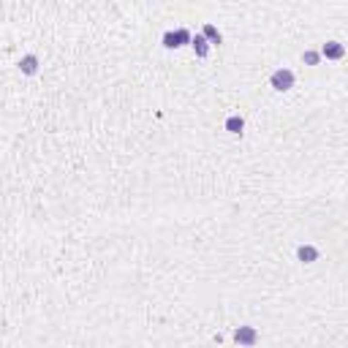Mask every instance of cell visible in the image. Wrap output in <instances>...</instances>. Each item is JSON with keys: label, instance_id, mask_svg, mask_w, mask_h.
Masks as SVG:
<instances>
[{"label": "cell", "instance_id": "1", "mask_svg": "<svg viewBox=\"0 0 348 348\" xmlns=\"http://www.w3.org/2000/svg\"><path fill=\"white\" fill-rule=\"evenodd\" d=\"M272 87H275V90H280V93L291 90V87H294V71H288V68H278V71L272 74Z\"/></svg>", "mask_w": 348, "mask_h": 348}, {"label": "cell", "instance_id": "2", "mask_svg": "<svg viewBox=\"0 0 348 348\" xmlns=\"http://www.w3.org/2000/svg\"><path fill=\"white\" fill-rule=\"evenodd\" d=\"M234 340L239 343V346H256V340H259V334H256V329L253 327H239L237 332H234Z\"/></svg>", "mask_w": 348, "mask_h": 348}, {"label": "cell", "instance_id": "3", "mask_svg": "<svg viewBox=\"0 0 348 348\" xmlns=\"http://www.w3.org/2000/svg\"><path fill=\"white\" fill-rule=\"evenodd\" d=\"M321 55H324V57H332V60H337V57H343V55H346V49H343V44H337V41H329V44H324V49H321Z\"/></svg>", "mask_w": 348, "mask_h": 348}, {"label": "cell", "instance_id": "4", "mask_svg": "<svg viewBox=\"0 0 348 348\" xmlns=\"http://www.w3.org/2000/svg\"><path fill=\"white\" fill-rule=\"evenodd\" d=\"M297 256H299V259L305 261V264H310V261H315V259H318V250H315L313 245H302L299 250H297Z\"/></svg>", "mask_w": 348, "mask_h": 348}, {"label": "cell", "instance_id": "5", "mask_svg": "<svg viewBox=\"0 0 348 348\" xmlns=\"http://www.w3.org/2000/svg\"><path fill=\"white\" fill-rule=\"evenodd\" d=\"M242 117H229V120H226V128L232 131V133H242Z\"/></svg>", "mask_w": 348, "mask_h": 348}, {"label": "cell", "instance_id": "6", "mask_svg": "<svg viewBox=\"0 0 348 348\" xmlns=\"http://www.w3.org/2000/svg\"><path fill=\"white\" fill-rule=\"evenodd\" d=\"M35 63H38V60H35L33 55H28V57H25V60L19 63V68L25 71V74H33V71H35Z\"/></svg>", "mask_w": 348, "mask_h": 348}, {"label": "cell", "instance_id": "7", "mask_svg": "<svg viewBox=\"0 0 348 348\" xmlns=\"http://www.w3.org/2000/svg\"><path fill=\"white\" fill-rule=\"evenodd\" d=\"M193 49H196L201 57L207 55V41H204V35H196V38H193Z\"/></svg>", "mask_w": 348, "mask_h": 348}, {"label": "cell", "instance_id": "8", "mask_svg": "<svg viewBox=\"0 0 348 348\" xmlns=\"http://www.w3.org/2000/svg\"><path fill=\"white\" fill-rule=\"evenodd\" d=\"M204 35L210 38L212 44H220V33H218L215 28H212V25H207V28H204Z\"/></svg>", "mask_w": 348, "mask_h": 348}, {"label": "cell", "instance_id": "9", "mask_svg": "<svg viewBox=\"0 0 348 348\" xmlns=\"http://www.w3.org/2000/svg\"><path fill=\"white\" fill-rule=\"evenodd\" d=\"M305 60H307V63H318V55H315V52H307Z\"/></svg>", "mask_w": 348, "mask_h": 348}]
</instances>
